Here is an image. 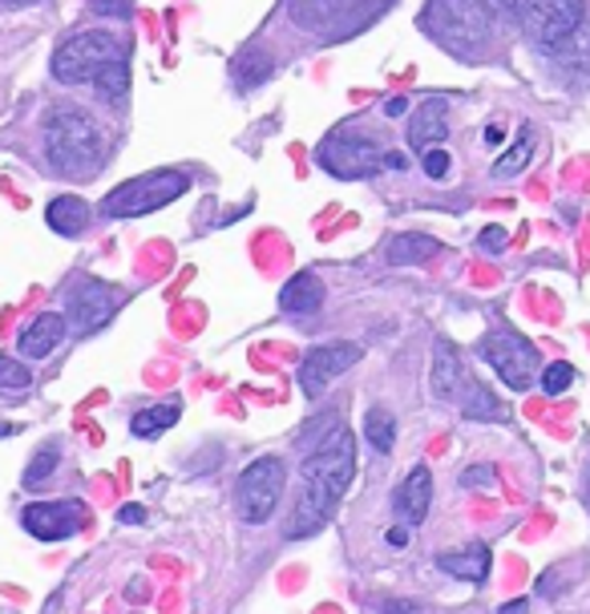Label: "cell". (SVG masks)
<instances>
[{
    "label": "cell",
    "instance_id": "6da1fadb",
    "mask_svg": "<svg viewBox=\"0 0 590 614\" xmlns=\"http://www.w3.org/2000/svg\"><path fill=\"white\" fill-rule=\"evenodd\" d=\"M304 501L287 521V538H312L331 521L340 497L356 477V437L344 425L331 428V437L316 441V449L304 457Z\"/></svg>",
    "mask_w": 590,
    "mask_h": 614
},
{
    "label": "cell",
    "instance_id": "7a4b0ae2",
    "mask_svg": "<svg viewBox=\"0 0 590 614\" xmlns=\"http://www.w3.org/2000/svg\"><path fill=\"white\" fill-rule=\"evenodd\" d=\"M45 154L61 174H89L106 158V138L85 109H53L45 121Z\"/></svg>",
    "mask_w": 590,
    "mask_h": 614
},
{
    "label": "cell",
    "instance_id": "3957f363",
    "mask_svg": "<svg viewBox=\"0 0 590 614\" xmlns=\"http://www.w3.org/2000/svg\"><path fill=\"white\" fill-rule=\"evenodd\" d=\"M421 29L429 36H438L441 45L477 49L494 33V9L485 0H429L421 12Z\"/></svg>",
    "mask_w": 590,
    "mask_h": 614
},
{
    "label": "cell",
    "instance_id": "277c9868",
    "mask_svg": "<svg viewBox=\"0 0 590 614\" xmlns=\"http://www.w3.org/2000/svg\"><path fill=\"white\" fill-rule=\"evenodd\" d=\"M114 61H126V45L118 36L102 33V29H85V33H73L70 41H61V49L53 53V77L65 85H82L94 82Z\"/></svg>",
    "mask_w": 590,
    "mask_h": 614
},
{
    "label": "cell",
    "instance_id": "5b68a950",
    "mask_svg": "<svg viewBox=\"0 0 590 614\" xmlns=\"http://www.w3.org/2000/svg\"><path fill=\"white\" fill-rule=\"evenodd\" d=\"M190 190V178L182 170H154V174L134 178V182H122L102 199V214L109 219H138V214L162 211L166 202L182 199Z\"/></svg>",
    "mask_w": 590,
    "mask_h": 614
},
{
    "label": "cell",
    "instance_id": "8992f818",
    "mask_svg": "<svg viewBox=\"0 0 590 614\" xmlns=\"http://www.w3.org/2000/svg\"><path fill=\"white\" fill-rule=\"evenodd\" d=\"M284 485H287L284 460L280 457H255L247 469L239 473V485H235L239 518L247 521V526H263V521L275 514V506H280Z\"/></svg>",
    "mask_w": 590,
    "mask_h": 614
},
{
    "label": "cell",
    "instance_id": "52a82bcc",
    "mask_svg": "<svg viewBox=\"0 0 590 614\" xmlns=\"http://www.w3.org/2000/svg\"><path fill=\"white\" fill-rule=\"evenodd\" d=\"M477 356L506 380L514 392H526L542 372V356L530 340H521L518 331H489L477 343Z\"/></svg>",
    "mask_w": 590,
    "mask_h": 614
},
{
    "label": "cell",
    "instance_id": "ba28073f",
    "mask_svg": "<svg viewBox=\"0 0 590 614\" xmlns=\"http://www.w3.org/2000/svg\"><path fill=\"white\" fill-rule=\"evenodd\" d=\"M316 162L336 178H372L384 166V150L377 142H356L348 130H336L316 150Z\"/></svg>",
    "mask_w": 590,
    "mask_h": 614
},
{
    "label": "cell",
    "instance_id": "9c48e42d",
    "mask_svg": "<svg viewBox=\"0 0 590 614\" xmlns=\"http://www.w3.org/2000/svg\"><path fill=\"white\" fill-rule=\"evenodd\" d=\"M587 17V0H526V33L538 45H562Z\"/></svg>",
    "mask_w": 590,
    "mask_h": 614
},
{
    "label": "cell",
    "instance_id": "30bf717a",
    "mask_svg": "<svg viewBox=\"0 0 590 614\" xmlns=\"http://www.w3.org/2000/svg\"><path fill=\"white\" fill-rule=\"evenodd\" d=\"M21 526L36 542H65L85 530V506L73 497L70 501H33L21 509Z\"/></svg>",
    "mask_w": 590,
    "mask_h": 614
},
{
    "label": "cell",
    "instance_id": "8fae6325",
    "mask_svg": "<svg viewBox=\"0 0 590 614\" xmlns=\"http://www.w3.org/2000/svg\"><path fill=\"white\" fill-rule=\"evenodd\" d=\"M360 356H365L360 352V343H344V340L312 348V352L304 356V364H299V389H304V396L328 392V384H336Z\"/></svg>",
    "mask_w": 590,
    "mask_h": 614
},
{
    "label": "cell",
    "instance_id": "7c38bea8",
    "mask_svg": "<svg viewBox=\"0 0 590 614\" xmlns=\"http://www.w3.org/2000/svg\"><path fill=\"white\" fill-rule=\"evenodd\" d=\"M122 307V292L114 284L102 279H85L77 292L70 296V319L77 331H97L102 324L114 319V311Z\"/></svg>",
    "mask_w": 590,
    "mask_h": 614
},
{
    "label": "cell",
    "instance_id": "4fadbf2b",
    "mask_svg": "<svg viewBox=\"0 0 590 614\" xmlns=\"http://www.w3.org/2000/svg\"><path fill=\"white\" fill-rule=\"evenodd\" d=\"M449 138V106L445 97H425L421 106H417L413 121H409V146L417 154L433 150Z\"/></svg>",
    "mask_w": 590,
    "mask_h": 614
},
{
    "label": "cell",
    "instance_id": "5bb4252c",
    "mask_svg": "<svg viewBox=\"0 0 590 614\" xmlns=\"http://www.w3.org/2000/svg\"><path fill=\"white\" fill-rule=\"evenodd\" d=\"M392 501H397V514L404 518V526L425 521L429 506H433V473H429L425 465H413V469H409V477L397 485Z\"/></svg>",
    "mask_w": 590,
    "mask_h": 614
},
{
    "label": "cell",
    "instance_id": "9a60e30c",
    "mask_svg": "<svg viewBox=\"0 0 590 614\" xmlns=\"http://www.w3.org/2000/svg\"><path fill=\"white\" fill-rule=\"evenodd\" d=\"M61 340H65V316L45 311V316H36L33 324H24L17 348H21L24 360H45V356L57 352Z\"/></svg>",
    "mask_w": 590,
    "mask_h": 614
},
{
    "label": "cell",
    "instance_id": "2e32d148",
    "mask_svg": "<svg viewBox=\"0 0 590 614\" xmlns=\"http://www.w3.org/2000/svg\"><path fill=\"white\" fill-rule=\"evenodd\" d=\"M461 384H465V368H461L457 348L449 340L433 343V396L438 401H457Z\"/></svg>",
    "mask_w": 590,
    "mask_h": 614
},
{
    "label": "cell",
    "instance_id": "e0dca14e",
    "mask_svg": "<svg viewBox=\"0 0 590 614\" xmlns=\"http://www.w3.org/2000/svg\"><path fill=\"white\" fill-rule=\"evenodd\" d=\"M438 567L445 570L449 579L485 582L489 579V546L470 542L465 550H445V554H438Z\"/></svg>",
    "mask_w": 590,
    "mask_h": 614
},
{
    "label": "cell",
    "instance_id": "ac0fdd59",
    "mask_svg": "<svg viewBox=\"0 0 590 614\" xmlns=\"http://www.w3.org/2000/svg\"><path fill=\"white\" fill-rule=\"evenodd\" d=\"M280 307H284L287 316H316L319 307H324V284H319V275L299 272L295 279H287L284 292H280Z\"/></svg>",
    "mask_w": 590,
    "mask_h": 614
},
{
    "label": "cell",
    "instance_id": "d6986e66",
    "mask_svg": "<svg viewBox=\"0 0 590 614\" xmlns=\"http://www.w3.org/2000/svg\"><path fill=\"white\" fill-rule=\"evenodd\" d=\"M465 389V396H461V413L470 416V421H497V425H506L509 416H514V409H509L502 396H494V392L485 389V384H461Z\"/></svg>",
    "mask_w": 590,
    "mask_h": 614
},
{
    "label": "cell",
    "instance_id": "ffe728a7",
    "mask_svg": "<svg viewBox=\"0 0 590 614\" xmlns=\"http://www.w3.org/2000/svg\"><path fill=\"white\" fill-rule=\"evenodd\" d=\"M49 226L57 231V235L65 239H77L89 226V207H85L77 194H57V199L49 202V211H45Z\"/></svg>",
    "mask_w": 590,
    "mask_h": 614
},
{
    "label": "cell",
    "instance_id": "44dd1931",
    "mask_svg": "<svg viewBox=\"0 0 590 614\" xmlns=\"http://www.w3.org/2000/svg\"><path fill=\"white\" fill-rule=\"evenodd\" d=\"M182 416V404H178V396H170L166 404H150V409H143V413H134L130 421V433L134 437H158L162 428H170Z\"/></svg>",
    "mask_w": 590,
    "mask_h": 614
},
{
    "label": "cell",
    "instance_id": "7402d4cb",
    "mask_svg": "<svg viewBox=\"0 0 590 614\" xmlns=\"http://www.w3.org/2000/svg\"><path fill=\"white\" fill-rule=\"evenodd\" d=\"M438 251H441L438 239H429V235H401V239H392L389 263H397V267H404V263H425V260H433Z\"/></svg>",
    "mask_w": 590,
    "mask_h": 614
},
{
    "label": "cell",
    "instance_id": "603a6c76",
    "mask_svg": "<svg viewBox=\"0 0 590 614\" xmlns=\"http://www.w3.org/2000/svg\"><path fill=\"white\" fill-rule=\"evenodd\" d=\"M365 437L377 453H392V445H397V421H392L389 409H380V404L368 409L365 413Z\"/></svg>",
    "mask_w": 590,
    "mask_h": 614
},
{
    "label": "cell",
    "instance_id": "cb8c5ba5",
    "mask_svg": "<svg viewBox=\"0 0 590 614\" xmlns=\"http://www.w3.org/2000/svg\"><path fill=\"white\" fill-rule=\"evenodd\" d=\"M555 53L567 61L570 70H579V73H587L590 77V21L587 17H582V24L567 36V41H562V45H555Z\"/></svg>",
    "mask_w": 590,
    "mask_h": 614
},
{
    "label": "cell",
    "instance_id": "d4e9b609",
    "mask_svg": "<svg viewBox=\"0 0 590 614\" xmlns=\"http://www.w3.org/2000/svg\"><path fill=\"white\" fill-rule=\"evenodd\" d=\"M530 158H534V130L530 126H521L518 130V138H514V146H509L502 158L494 162V174H518V170H526L530 166Z\"/></svg>",
    "mask_w": 590,
    "mask_h": 614
},
{
    "label": "cell",
    "instance_id": "484cf974",
    "mask_svg": "<svg viewBox=\"0 0 590 614\" xmlns=\"http://www.w3.org/2000/svg\"><path fill=\"white\" fill-rule=\"evenodd\" d=\"M267 73H272V57H267L263 49H251V53H243V57L235 61V82L243 85V89H255Z\"/></svg>",
    "mask_w": 590,
    "mask_h": 614
},
{
    "label": "cell",
    "instance_id": "4316f807",
    "mask_svg": "<svg viewBox=\"0 0 590 614\" xmlns=\"http://www.w3.org/2000/svg\"><path fill=\"white\" fill-rule=\"evenodd\" d=\"M97 94L106 97V102H122L126 97V89H130V73H126V61H114L109 70H102L94 77Z\"/></svg>",
    "mask_w": 590,
    "mask_h": 614
},
{
    "label": "cell",
    "instance_id": "83f0119b",
    "mask_svg": "<svg viewBox=\"0 0 590 614\" xmlns=\"http://www.w3.org/2000/svg\"><path fill=\"white\" fill-rule=\"evenodd\" d=\"M33 389V372L12 360V356H0V392H29Z\"/></svg>",
    "mask_w": 590,
    "mask_h": 614
},
{
    "label": "cell",
    "instance_id": "f1b7e54d",
    "mask_svg": "<svg viewBox=\"0 0 590 614\" xmlns=\"http://www.w3.org/2000/svg\"><path fill=\"white\" fill-rule=\"evenodd\" d=\"M538 380H542L546 396H562V392L575 384V364H567V360H555V364H546L542 372H538Z\"/></svg>",
    "mask_w": 590,
    "mask_h": 614
},
{
    "label": "cell",
    "instance_id": "f546056e",
    "mask_svg": "<svg viewBox=\"0 0 590 614\" xmlns=\"http://www.w3.org/2000/svg\"><path fill=\"white\" fill-rule=\"evenodd\" d=\"M57 460H61L57 445H45V449L29 460V469H24V485H45L49 477H53V469H57Z\"/></svg>",
    "mask_w": 590,
    "mask_h": 614
},
{
    "label": "cell",
    "instance_id": "4dcf8cb0",
    "mask_svg": "<svg viewBox=\"0 0 590 614\" xmlns=\"http://www.w3.org/2000/svg\"><path fill=\"white\" fill-rule=\"evenodd\" d=\"M89 9H94L97 17H109V21H130L134 0H89Z\"/></svg>",
    "mask_w": 590,
    "mask_h": 614
},
{
    "label": "cell",
    "instance_id": "1f68e13d",
    "mask_svg": "<svg viewBox=\"0 0 590 614\" xmlns=\"http://www.w3.org/2000/svg\"><path fill=\"white\" fill-rule=\"evenodd\" d=\"M567 591H570L567 574H555V570H550V574H542V579H538V594H542V599H550V603H555V599H562Z\"/></svg>",
    "mask_w": 590,
    "mask_h": 614
},
{
    "label": "cell",
    "instance_id": "d6a6232c",
    "mask_svg": "<svg viewBox=\"0 0 590 614\" xmlns=\"http://www.w3.org/2000/svg\"><path fill=\"white\" fill-rule=\"evenodd\" d=\"M421 166H425V174H429V178H445V174H449V166H453V162H449V154L441 150V146H433V150L421 154Z\"/></svg>",
    "mask_w": 590,
    "mask_h": 614
},
{
    "label": "cell",
    "instance_id": "836d02e7",
    "mask_svg": "<svg viewBox=\"0 0 590 614\" xmlns=\"http://www.w3.org/2000/svg\"><path fill=\"white\" fill-rule=\"evenodd\" d=\"M477 243H482V251H489V255H502V251L509 247V235L502 231V226H485Z\"/></svg>",
    "mask_w": 590,
    "mask_h": 614
},
{
    "label": "cell",
    "instance_id": "e575fe53",
    "mask_svg": "<svg viewBox=\"0 0 590 614\" xmlns=\"http://www.w3.org/2000/svg\"><path fill=\"white\" fill-rule=\"evenodd\" d=\"M494 481V469L489 465H473L470 473H461V485H489Z\"/></svg>",
    "mask_w": 590,
    "mask_h": 614
},
{
    "label": "cell",
    "instance_id": "d590c367",
    "mask_svg": "<svg viewBox=\"0 0 590 614\" xmlns=\"http://www.w3.org/2000/svg\"><path fill=\"white\" fill-rule=\"evenodd\" d=\"M489 9H494L497 21H514L518 17V0H485Z\"/></svg>",
    "mask_w": 590,
    "mask_h": 614
},
{
    "label": "cell",
    "instance_id": "8d00e7d4",
    "mask_svg": "<svg viewBox=\"0 0 590 614\" xmlns=\"http://www.w3.org/2000/svg\"><path fill=\"white\" fill-rule=\"evenodd\" d=\"M380 614H425L417 603H409V599H389V603L380 606Z\"/></svg>",
    "mask_w": 590,
    "mask_h": 614
},
{
    "label": "cell",
    "instance_id": "74e56055",
    "mask_svg": "<svg viewBox=\"0 0 590 614\" xmlns=\"http://www.w3.org/2000/svg\"><path fill=\"white\" fill-rule=\"evenodd\" d=\"M384 542H389L392 550H404V546H409V526H389V530H384Z\"/></svg>",
    "mask_w": 590,
    "mask_h": 614
},
{
    "label": "cell",
    "instance_id": "f35d334b",
    "mask_svg": "<svg viewBox=\"0 0 590 614\" xmlns=\"http://www.w3.org/2000/svg\"><path fill=\"white\" fill-rule=\"evenodd\" d=\"M118 521H126V526H130V521H146V509L143 506H122Z\"/></svg>",
    "mask_w": 590,
    "mask_h": 614
},
{
    "label": "cell",
    "instance_id": "ab89813d",
    "mask_svg": "<svg viewBox=\"0 0 590 614\" xmlns=\"http://www.w3.org/2000/svg\"><path fill=\"white\" fill-rule=\"evenodd\" d=\"M404 109H409V102H404V97H389V102H384V118H401Z\"/></svg>",
    "mask_w": 590,
    "mask_h": 614
},
{
    "label": "cell",
    "instance_id": "60d3db41",
    "mask_svg": "<svg viewBox=\"0 0 590 614\" xmlns=\"http://www.w3.org/2000/svg\"><path fill=\"white\" fill-rule=\"evenodd\" d=\"M497 614H530V603H526V599H514V603L497 606Z\"/></svg>",
    "mask_w": 590,
    "mask_h": 614
},
{
    "label": "cell",
    "instance_id": "b9f144b4",
    "mask_svg": "<svg viewBox=\"0 0 590 614\" xmlns=\"http://www.w3.org/2000/svg\"><path fill=\"white\" fill-rule=\"evenodd\" d=\"M384 166H389V170H404V166H409V158H404V154H397V150H384Z\"/></svg>",
    "mask_w": 590,
    "mask_h": 614
},
{
    "label": "cell",
    "instance_id": "7bdbcfd3",
    "mask_svg": "<svg viewBox=\"0 0 590 614\" xmlns=\"http://www.w3.org/2000/svg\"><path fill=\"white\" fill-rule=\"evenodd\" d=\"M502 142V126H489V130H485V146H497Z\"/></svg>",
    "mask_w": 590,
    "mask_h": 614
},
{
    "label": "cell",
    "instance_id": "ee69618b",
    "mask_svg": "<svg viewBox=\"0 0 590 614\" xmlns=\"http://www.w3.org/2000/svg\"><path fill=\"white\" fill-rule=\"evenodd\" d=\"M9 4H33V0H0V9H9Z\"/></svg>",
    "mask_w": 590,
    "mask_h": 614
},
{
    "label": "cell",
    "instance_id": "f6af8a7d",
    "mask_svg": "<svg viewBox=\"0 0 590 614\" xmlns=\"http://www.w3.org/2000/svg\"><path fill=\"white\" fill-rule=\"evenodd\" d=\"M587 501H590V469H587Z\"/></svg>",
    "mask_w": 590,
    "mask_h": 614
}]
</instances>
